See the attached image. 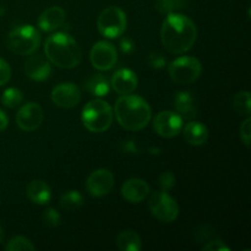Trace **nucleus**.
<instances>
[{
  "mask_svg": "<svg viewBox=\"0 0 251 251\" xmlns=\"http://www.w3.org/2000/svg\"><path fill=\"white\" fill-rule=\"evenodd\" d=\"M10 77H11V68L6 60L0 58V86L6 85Z\"/></svg>",
  "mask_w": 251,
  "mask_h": 251,
  "instance_id": "2f4dec72",
  "label": "nucleus"
},
{
  "mask_svg": "<svg viewBox=\"0 0 251 251\" xmlns=\"http://www.w3.org/2000/svg\"><path fill=\"white\" fill-rule=\"evenodd\" d=\"M4 237H5L4 230H2L1 228H0V244H1V242H2V240H4Z\"/></svg>",
  "mask_w": 251,
  "mask_h": 251,
  "instance_id": "c9c22d12",
  "label": "nucleus"
},
{
  "mask_svg": "<svg viewBox=\"0 0 251 251\" xmlns=\"http://www.w3.org/2000/svg\"><path fill=\"white\" fill-rule=\"evenodd\" d=\"M234 110L240 115L249 117L251 113V97L249 91H240L233 98Z\"/></svg>",
  "mask_w": 251,
  "mask_h": 251,
  "instance_id": "5701e85b",
  "label": "nucleus"
},
{
  "mask_svg": "<svg viewBox=\"0 0 251 251\" xmlns=\"http://www.w3.org/2000/svg\"><path fill=\"white\" fill-rule=\"evenodd\" d=\"M240 139L244 142V145L247 147L250 146V137H251V119L250 117H248L247 119L243 122L242 126H240Z\"/></svg>",
  "mask_w": 251,
  "mask_h": 251,
  "instance_id": "7c9ffc66",
  "label": "nucleus"
},
{
  "mask_svg": "<svg viewBox=\"0 0 251 251\" xmlns=\"http://www.w3.org/2000/svg\"><path fill=\"white\" fill-rule=\"evenodd\" d=\"M188 0H156V9L163 15H169L185 7Z\"/></svg>",
  "mask_w": 251,
  "mask_h": 251,
  "instance_id": "a878e982",
  "label": "nucleus"
},
{
  "mask_svg": "<svg viewBox=\"0 0 251 251\" xmlns=\"http://www.w3.org/2000/svg\"><path fill=\"white\" fill-rule=\"evenodd\" d=\"M65 21V11L60 6H51L44 10L38 17V27L43 32H54Z\"/></svg>",
  "mask_w": 251,
  "mask_h": 251,
  "instance_id": "f3484780",
  "label": "nucleus"
},
{
  "mask_svg": "<svg viewBox=\"0 0 251 251\" xmlns=\"http://www.w3.org/2000/svg\"><path fill=\"white\" fill-rule=\"evenodd\" d=\"M44 119L43 109L38 103L28 102L22 105L16 115V123L24 131L31 132L38 129Z\"/></svg>",
  "mask_w": 251,
  "mask_h": 251,
  "instance_id": "f8f14e48",
  "label": "nucleus"
},
{
  "mask_svg": "<svg viewBox=\"0 0 251 251\" xmlns=\"http://www.w3.org/2000/svg\"><path fill=\"white\" fill-rule=\"evenodd\" d=\"M113 109L102 98L90 100L82 109L81 120L88 131L100 134L107 131L113 123Z\"/></svg>",
  "mask_w": 251,
  "mask_h": 251,
  "instance_id": "20e7f679",
  "label": "nucleus"
},
{
  "mask_svg": "<svg viewBox=\"0 0 251 251\" xmlns=\"http://www.w3.org/2000/svg\"><path fill=\"white\" fill-rule=\"evenodd\" d=\"M137 76L130 69H119L113 74L110 78V87L118 95H130L137 87Z\"/></svg>",
  "mask_w": 251,
  "mask_h": 251,
  "instance_id": "4468645a",
  "label": "nucleus"
},
{
  "mask_svg": "<svg viewBox=\"0 0 251 251\" xmlns=\"http://www.w3.org/2000/svg\"><path fill=\"white\" fill-rule=\"evenodd\" d=\"M25 73L31 80L41 82L49 78L51 74V65L49 60L44 59L43 56L34 55L31 56L25 64Z\"/></svg>",
  "mask_w": 251,
  "mask_h": 251,
  "instance_id": "dca6fc26",
  "label": "nucleus"
},
{
  "mask_svg": "<svg viewBox=\"0 0 251 251\" xmlns=\"http://www.w3.org/2000/svg\"><path fill=\"white\" fill-rule=\"evenodd\" d=\"M114 188V176L104 168L92 172L86 180L87 193L93 198H103L108 195Z\"/></svg>",
  "mask_w": 251,
  "mask_h": 251,
  "instance_id": "9b49d317",
  "label": "nucleus"
},
{
  "mask_svg": "<svg viewBox=\"0 0 251 251\" xmlns=\"http://www.w3.org/2000/svg\"><path fill=\"white\" fill-rule=\"evenodd\" d=\"M183 129V118L172 110H163L153 119V130L158 136L172 139L180 134Z\"/></svg>",
  "mask_w": 251,
  "mask_h": 251,
  "instance_id": "9d476101",
  "label": "nucleus"
},
{
  "mask_svg": "<svg viewBox=\"0 0 251 251\" xmlns=\"http://www.w3.org/2000/svg\"><path fill=\"white\" fill-rule=\"evenodd\" d=\"M183 136L189 145L201 146V145L206 144V141H207L208 130L202 123L190 122L184 127Z\"/></svg>",
  "mask_w": 251,
  "mask_h": 251,
  "instance_id": "6ab92c4d",
  "label": "nucleus"
},
{
  "mask_svg": "<svg viewBox=\"0 0 251 251\" xmlns=\"http://www.w3.org/2000/svg\"><path fill=\"white\" fill-rule=\"evenodd\" d=\"M6 251H33L36 250V247L32 244V242L27 238L21 237V235H17L14 237L12 239L9 240V243L5 247Z\"/></svg>",
  "mask_w": 251,
  "mask_h": 251,
  "instance_id": "bb28decb",
  "label": "nucleus"
},
{
  "mask_svg": "<svg viewBox=\"0 0 251 251\" xmlns=\"http://www.w3.org/2000/svg\"><path fill=\"white\" fill-rule=\"evenodd\" d=\"M26 196L31 202L36 205H47L51 200V189L46 181L36 179L29 181L28 185L26 186Z\"/></svg>",
  "mask_w": 251,
  "mask_h": 251,
  "instance_id": "a211bd4d",
  "label": "nucleus"
},
{
  "mask_svg": "<svg viewBox=\"0 0 251 251\" xmlns=\"http://www.w3.org/2000/svg\"><path fill=\"white\" fill-rule=\"evenodd\" d=\"M50 97L56 107L70 109L80 103L81 90L75 83L63 82L53 88Z\"/></svg>",
  "mask_w": 251,
  "mask_h": 251,
  "instance_id": "ddd939ff",
  "label": "nucleus"
},
{
  "mask_svg": "<svg viewBox=\"0 0 251 251\" xmlns=\"http://www.w3.org/2000/svg\"><path fill=\"white\" fill-rule=\"evenodd\" d=\"M198 37V29L193 20L181 14H169L162 22L161 42L168 53H186L193 48Z\"/></svg>",
  "mask_w": 251,
  "mask_h": 251,
  "instance_id": "f257e3e1",
  "label": "nucleus"
},
{
  "mask_svg": "<svg viewBox=\"0 0 251 251\" xmlns=\"http://www.w3.org/2000/svg\"><path fill=\"white\" fill-rule=\"evenodd\" d=\"M174 107L183 119H191L196 115V105L193 95L188 91H180L174 97Z\"/></svg>",
  "mask_w": 251,
  "mask_h": 251,
  "instance_id": "aec40b11",
  "label": "nucleus"
},
{
  "mask_svg": "<svg viewBox=\"0 0 251 251\" xmlns=\"http://www.w3.org/2000/svg\"><path fill=\"white\" fill-rule=\"evenodd\" d=\"M169 77L176 85H189L200 77L202 65L194 56H180L169 64Z\"/></svg>",
  "mask_w": 251,
  "mask_h": 251,
  "instance_id": "423d86ee",
  "label": "nucleus"
},
{
  "mask_svg": "<svg viewBox=\"0 0 251 251\" xmlns=\"http://www.w3.org/2000/svg\"><path fill=\"white\" fill-rule=\"evenodd\" d=\"M44 53L49 63L60 69H74L81 63L82 51L77 42L68 33L58 32L47 38Z\"/></svg>",
  "mask_w": 251,
  "mask_h": 251,
  "instance_id": "7ed1b4c3",
  "label": "nucleus"
},
{
  "mask_svg": "<svg viewBox=\"0 0 251 251\" xmlns=\"http://www.w3.org/2000/svg\"><path fill=\"white\" fill-rule=\"evenodd\" d=\"M9 125V118H7L6 113L2 109H0V132L5 131Z\"/></svg>",
  "mask_w": 251,
  "mask_h": 251,
  "instance_id": "f704fd0d",
  "label": "nucleus"
},
{
  "mask_svg": "<svg viewBox=\"0 0 251 251\" xmlns=\"http://www.w3.org/2000/svg\"><path fill=\"white\" fill-rule=\"evenodd\" d=\"M205 251H229V248L222 242V240H212V242H208V244H206L203 247Z\"/></svg>",
  "mask_w": 251,
  "mask_h": 251,
  "instance_id": "473e14b6",
  "label": "nucleus"
},
{
  "mask_svg": "<svg viewBox=\"0 0 251 251\" xmlns=\"http://www.w3.org/2000/svg\"><path fill=\"white\" fill-rule=\"evenodd\" d=\"M147 64L152 69H163L166 66L167 60L162 53H159V51H152L149 55V59H147Z\"/></svg>",
  "mask_w": 251,
  "mask_h": 251,
  "instance_id": "c756f323",
  "label": "nucleus"
},
{
  "mask_svg": "<svg viewBox=\"0 0 251 251\" xmlns=\"http://www.w3.org/2000/svg\"><path fill=\"white\" fill-rule=\"evenodd\" d=\"M126 15L118 6H109L104 9L97 20L100 33L109 39L122 36L126 29Z\"/></svg>",
  "mask_w": 251,
  "mask_h": 251,
  "instance_id": "0eeeda50",
  "label": "nucleus"
},
{
  "mask_svg": "<svg viewBox=\"0 0 251 251\" xmlns=\"http://www.w3.org/2000/svg\"><path fill=\"white\" fill-rule=\"evenodd\" d=\"M41 34L32 25H21L15 27L7 36V47L19 55H29L38 49Z\"/></svg>",
  "mask_w": 251,
  "mask_h": 251,
  "instance_id": "39448f33",
  "label": "nucleus"
},
{
  "mask_svg": "<svg viewBox=\"0 0 251 251\" xmlns=\"http://www.w3.org/2000/svg\"><path fill=\"white\" fill-rule=\"evenodd\" d=\"M120 49L123 53L131 54L135 50V43L130 38H123L120 41Z\"/></svg>",
  "mask_w": 251,
  "mask_h": 251,
  "instance_id": "72a5a7b5",
  "label": "nucleus"
},
{
  "mask_svg": "<svg viewBox=\"0 0 251 251\" xmlns=\"http://www.w3.org/2000/svg\"><path fill=\"white\" fill-rule=\"evenodd\" d=\"M5 14V7L2 5H0V17Z\"/></svg>",
  "mask_w": 251,
  "mask_h": 251,
  "instance_id": "e433bc0d",
  "label": "nucleus"
},
{
  "mask_svg": "<svg viewBox=\"0 0 251 251\" xmlns=\"http://www.w3.org/2000/svg\"><path fill=\"white\" fill-rule=\"evenodd\" d=\"M117 245L122 251H140L142 248V242L136 232L124 230L118 235Z\"/></svg>",
  "mask_w": 251,
  "mask_h": 251,
  "instance_id": "4be33fe9",
  "label": "nucleus"
},
{
  "mask_svg": "<svg viewBox=\"0 0 251 251\" xmlns=\"http://www.w3.org/2000/svg\"><path fill=\"white\" fill-rule=\"evenodd\" d=\"M158 183L162 191L168 193V191L172 190V189L174 188V185H176V176H174V174L172 173V172H164V173H162L161 176H159Z\"/></svg>",
  "mask_w": 251,
  "mask_h": 251,
  "instance_id": "c85d7f7f",
  "label": "nucleus"
},
{
  "mask_svg": "<svg viewBox=\"0 0 251 251\" xmlns=\"http://www.w3.org/2000/svg\"><path fill=\"white\" fill-rule=\"evenodd\" d=\"M85 88L91 93V95L96 96V97L100 98L104 97L109 93L110 91V82L104 75L100 74H96V75L91 76L87 78L85 82Z\"/></svg>",
  "mask_w": 251,
  "mask_h": 251,
  "instance_id": "412c9836",
  "label": "nucleus"
},
{
  "mask_svg": "<svg viewBox=\"0 0 251 251\" xmlns=\"http://www.w3.org/2000/svg\"><path fill=\"white\" fill-rule=\"evenodd\" d=\"M22 102H24V93L19 88H6L1 96V103L6 108H10V109H15V108L20 107Z\"/></svg>",
  "mask_w": 251,
  "mask_h": 251,
  "instance_id": "393cba45",
  "label": "nucleus"
},
{
  "mask_svg": "<svg viewBox=\"0 0 251 251\" xmlns=\"http://www.w3.org/2000/svg\"><path fill=\"white\" fill-rule=\"evenodd\" d=\"M152 216L162 223H172L178 218L179 206L166 191H154L149 200Z\"/></svg>",
  "mask_w": 251,
  "mask_h": 251,
  "instance_id": "6e6552de",
  "label": "nucleus"
},
{
  "mask_svg": "<svg viewBox=\"0 0 251 251\" xmlns=\"http://www.w3.org/2000/svg\"><path fill=\"white\" fill-rule=\"evenodd\" d=\"M90 60L93 68L100 71H108L117 64L118 51L112 43L97 42L90 51Z\"/></svg>",
  "mask_w": 251,
  "mask_h": 251,
  "instance_id": "1a4fd4ad",
  "label": "nucleus"
},
{
  "mask_svg": "<svg viewBox=\"0 0 251 251\" xmlns=\"http://www.w3.org/2000/svg\"><path fill=\"white\" fill-rule=\"evenodd\" d=\"M83 196L77 190H69L64 193L60 198V206L64 210L73 211L82 206Z\"/></svg>",
  "mask_w": 251,
  "mask_h": 251,
  "instance_id": "b1692460",
  "label": "nucleus"
},
{
  "mask_svg": "<svg viewBox=\"0 0 251 251\" xmlns=\"http://www.w3.org/2000/svg\"><path fill=\"white\" fill-rule=\"evenodd\" d=\"M43 222L44 225L48 226L49 228H56L61 222V216L55 208H48L43 213Z\"/></svg>",
  "mask_w": 251,
  "mask_h": 251,
  "instance_id": "cd10ccee",
  "label": "nucleus"
},
{
  "mask_svg": "<svg viewBox=\"0 0 251 251\" xmlns=\"http://www.w3.org/2000/svg\"><path fill=\"white\" fill-rule=\"evenodd\" d=\"M114 113L120 126L129 131H140L145 129L152 118L151 107L147 100L131 93L118 98Z\"/></svg>",
  "mask_w": 251,
  "mask_h": 251,
  "instance_id": "f03ea898",
  "label": "nucleus"
},
{
  "mask_svg": "<svg viewBox=\"0 0 251 251\" xmlns=\"http://www.w3.org/2000/svg\"><path fill=\"white\" fill-rule=\"evenodd\" d=\"M150 185L140 178H131L122 186V196L130 203H140L149 196Z\"/></svg>",
  "mask_w": 251,
  "mask_h": 251,
  "instance_id": "2eb2a0df",
  "label": "nucleus"
}]
</instances>
